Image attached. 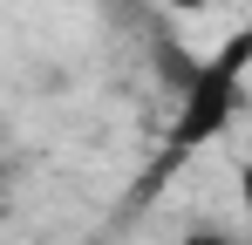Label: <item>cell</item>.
I'll return each mask as SVG.
<instances>
[{"mask_svg":"<svg viewBox=\"0 0 252 245\" xmlns=\"http://www.w3.org/2000/svg\"><path fill=\"white\" fill-rule=\"evenodd\" d=\"M246 89H252V28H239V34L218 41L211 55H198L191 75L170 89L164 150H157V163L136 177V198H157L164 177L177 170V163H191L205 143H218V136L239 122V109H246Z\"/></svg>","mask_w":252,"mask_h":245,"instance_id":"obj_1","label":"cell"},{"mask_svg":"<svg viewBox=\"0 0 252 245\" xmlns=\"http://www.w3.org/2000/svg\"><path fill=\"white\" fill-rule=\"evenodd\" d=\"M177 245H252L246 232H218V225H198V232H184Z\"/></svg>","mask_w":252,"mask_h":245,"instance_id":"obj_2","label":"cell"},{"mask_svg":"<svg viewBox=\"0 0 252 245\" xmlns=\"http://www.w3.org/2000/svg\"><path fill=\"white\" fill-rule=\"evenodd\" d=\"M239 204H246V239H252V157L239 163Z\"/></svg>","mask_w":252,"mask_h":245,"instance_id":"obj_3","label":"cell"}]
</instances>
